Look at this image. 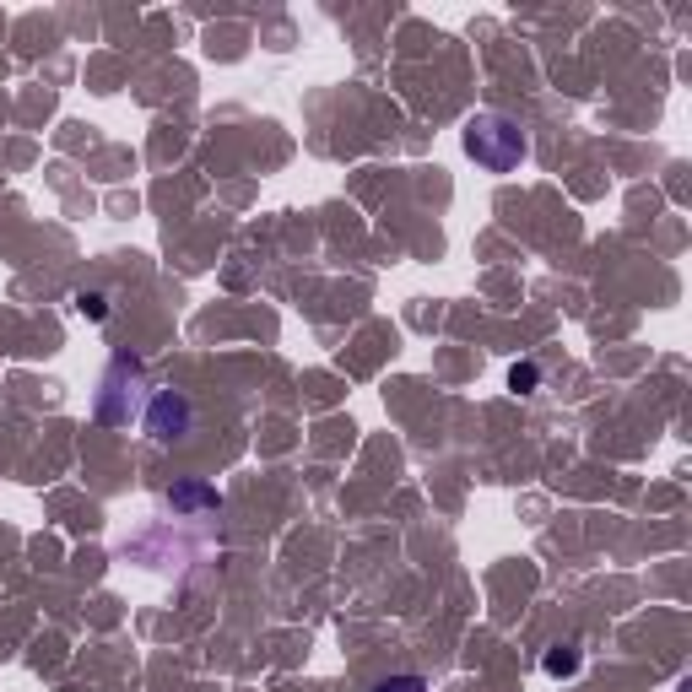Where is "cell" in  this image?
<instances>
[{
    "instance_id": "7a4b0ae2",
    "label": "cell",
    "mask_w": 692,
    "mask_h": 692,
    "mask_svg": "<svg viewBox=\"0 0 692 692\" xmlns=\"http://www.w3.org/2000/svg\"><path fill=\"white\" fill-rule=\"evenodd\" d=\"M146 433H152L157 444L184 438V433H190V401H184L179 390H157L152 406H146Z\"/></svg>"
},
{
    "instance_id": "5b68a950",
    "label": "cell",
    "mask_w": 692,
    "mask_h": 692,
    "mask_svg": "<svg viewBox=\"0 0 692 692\" xmlns=\"http://www.w3.org/2000/svg\"><path fill=\"white\" fill-rule=\"evenodd\" d=\"M509 384H514L519 395L536 390V384H541V368H536V363H514V368H509Z\"/></svg>"
},
{
    "instance_id": "8992f818",
    "label": "cell",
    "mask_w": 692,
    "mask_h": 692,
    "mask_svg": "<svg viewBox=\"0 0 692 692\" xmlns=\"http://www.w3.org/2000/svg\"><path fill=\"white\" fill-rule=\"evenodd\" d=\"M368 692H428V682H422V676H384V682L368 687Z\"/></svg>"
},
{
    "instance_id": "3957f363",
    "label": "cell",
    "mask_w": 692,
    "mask_h": 692,
    "mask_svg": "<svg viewBox=\"0 0 692 692\" xmlns=\"http://www.w3.org/2000/svg\"><path fill=\"white\" fill-rule=\"evenodd\" d=\"M173 503H179V509H217V492L201 487V482H184V487H173Z\"/></svg>"
},
{
    "instance_id": "52a82bcc",
    "label": "cell",
    "mask_w": 692,
    "mask_h": 692,
    "mask_svg": "<svg viewBox=\"0 0 692 692\" xmlns=\"http://www.w3.org/2000/svg\"><path fill=\"white\" fill-rule=\"evenodd\" d=\"M76 309H82L87 319H103L109 314V298H103V292H76Z\"/></svg>"
},
{
    "instance_id": "277c9868",
    "label": "cell",
    "mask_w": 692,
    "mask_h": 692,
    "mask_svg": "<svg viewBox=\"0 0 692 692\" xmlns=\"http://www.w3.org/2000/svg\"><path fill=\"white\" fill-rule=\"evenodd\" d=\"M541 665H547V676H574L579 671V649L574 644H557V649H547V660H541Z\"/></svg>"
},
{
    "instance_id": "6da1fadb",
    "label": "cell",
    "mask_w": 692,
    "mask_h": 692,
    "mask_svg": "<svg viewBox=\"0 0 692 692\" xmlns=\"http://www.w3.org/2000/svg\"><path fill=\"white\" fill-rule=\"evenodd\" d=\"M465 152L487 173H509V168L525 163V136H519V125L509 114H476L471 125H465Z\"/></svg>"
}]
</instances>
